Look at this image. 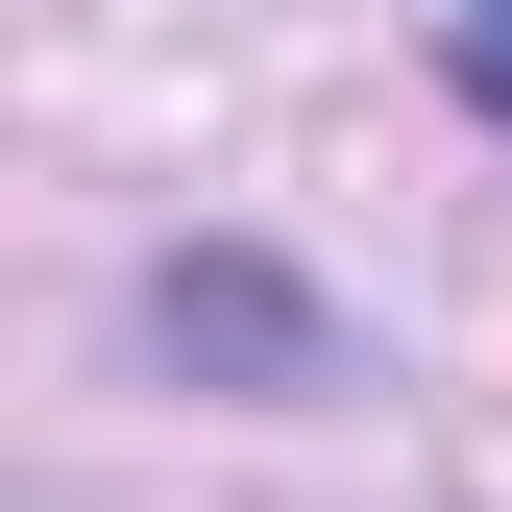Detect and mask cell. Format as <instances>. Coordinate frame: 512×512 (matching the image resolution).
Here are the masks:
<instances>
[{
	"label": "cell",
	"mask_w": 512,
	"mask_h": 512,
	"mask_svg": "<svg viewBox=\"0 0 512 512\" xmlns=\"http://www.w3.org/2000/svg\"><path fill=\"white\" fill-rule=\"evenodd\" d=\"M439 49H464V98L512 122V0H439Z\"/></svg>",
	"instance_id": "obj_1"
}]
</instances>
